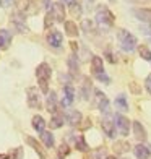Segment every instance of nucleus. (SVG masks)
<instances>
[{
    "mask_svg": "<svg viewBox=\"0 0 151 159\" xmlns=\"http://www.w3.org/2000/svg\"><path fill=\"white\" fill-rule=\"evenodd\" d=\"M54 21H55V18L52 15V11H47L46 13V20H44V28H46V30H49V28L54 25Z\"/></svg>",
    "mask_w": 151,
    "mask_h": 159,
    "instance_id": "obj_31",
    "label": "nucleus"
},
{
    "mask_svg": "<svg viewBox=\"0 0 151 159\" xmlns=\"http://www.w3.org/2000/svg\"><path fill=\"white\" fill-rule=\"evenodd\" d=\"M81 28H83V31H86V33H93V31H94V25H93L89 20H83Z\"/></svg>",
    "mask_w": 151,
    "mask_h": 159,
    "instance_id": "obj_33",
    "label": "nucleus"
},
{
    "mask_svg": "<svg viewBox=\"0 0 151 159\" xmlns=\"http://www.w3.org/2000/svg\"><path fill=\"white\" fill-rule=\"evenodd\" d=\"M112 148L117 154H124V153H127V151H130V144H128L127 141H116Z\"/></svg>",
    "mask_w": 151,
    "mask_h": 159,
    "instance_id": "obj_23",
    "label": "nucleus"
},
{
    "mask_svg": "<svg viewBox=\"0 0 151 159\" xmlns=\"http://www.w3.org/2000/svg\"><path fill=\"white\" fill-rule=\"evenodd\" d=\"M33 127L38 133H44V128H46V120L41 117V115H34L33 117Z\"/></svg>",
    "mask_w": 151,
    "mask_h": 159,
    "instance_id": "obj_20",
    "label": "nucleus"
},
{
    "mask_svg": "<svg viewBox=\"0 0 151 159\" xmlns=\"http://www.w3.org/2000/svg\"><path fill=\"white\" fill-rule=\"evenodd\" d=\"M124 159H127V157H124Z\"/></svg>",
    "mask_w": 151,
    "mask_h": 159,
    "instance_id": "obj_49",
    "label": "nucleus"
},
{
    "mask_svg": "<svg viewBox=\"0 0 151 159\" xmlns=\"http://www.w3.org/2000/svg\"><path fill=\"white\" fill-rule=\"evenodd\" d=\"M11 42V33L7 30H0V49H7Z\"/></svg>",
    "mask_w": 151,
    "mask_h": 159,
    "instance_id": "obj_19",
    "label": "nucleus"
},
{
    "mask_svg": "<svg viewBox=\"0 0 151 159\" xmlns=\"http://www.w3.org/2000/svg\"><path fill=\"white\" fill-rule=\"evenodd\" d=\"M52 15H54L55 21H63L65 23V7L60 2L52 3Z\"/></svg>",
    "mask_w": 151,
    "mask_h": 159,
    "instance_id": "obj_12",
    "label": "nucleus"
},
{
    "mask_svg": "<svg viewBox=\"0 0 151 159\" xmlns=\"http://www.w3.org/2000/svg\"><path fill=\"white\" fill-rule=\"evenodd\" d=\"M62 2L65 3V5H68V7H75V5H78L76 0H62Z\"/></svg>",
    "mask_w": 151,
    "mask_h": 159,
    "instance_id": "obj_42",
    "label": "nucleus"
},
{
    "mask_svg": "<svg viewBox=\"0 0 151 159\" xmlns=\"http://www.w3.org/2000/svg\"><path fill=\"white\" fill-rule=\"evenodd\" d=\"M93 156H94V159H106V157H107L104 149H99L98 153H96V154H93Z\"/></svg>",
    "mask_w": 151,
    "mask_h": 159,
    "instance_id": "obj_38",
    "label": "nucleus"
},
{
    "mask_svg": "<svg viewBox=\"0 0 151 159\" xmlns=\"http://www.w3.org/2000/svg\"><path fill=\"white\" fill-rule=\"evenodd\" d=\"M114 21H116V18H114L112 11L106 5H99L96 10V23L99 25V28L107 30V28H111L114 25Z\"/></svg>",
    "mask_w": 151,
    "mask_h": 159,
    "instance_id": "obj_1",
    "label": "nucleus"
},
{
    "mask_svg": "<svg viewBox=\"0 0 151 159\" xmlns=\"http://www.w3.org/2000/svg\"><path fill=\"white\" fill-rule=\"evenodd\" d=\"M133 153L138 159H148L151 156V146L149 144H136L133 148Z\"/></svg>",
    "mask_w": 151,
    "mask_h": 159,
    "instance_id": "obj_11",
    "label": "nucleus"
},
{
    "mask_svg": "<svg viewBox=\"0 0 151 159\" xmlns=\"http://www.w3.org/2000/svg\"><path fill=\"white\" fill-rule=\"evenodd\" d=\"M91 70L94 75H99V73H104V63H103V59L98 55H94L91 59Z\"/></svg>",
    "mask_w": 151,
    "mask_h": 159,
    "instance_id": "obj_18",
    "label": "nucleus"
},
{
    "mask_svg": "<svg viewBox=\"0 0 151 159\" xmlns=\"http://www.w3.org/2000/svg\"><path fill=\"white\" fill-rule=\"evenodd\" d=\"M94 76L99 80V81H103V83H106V84H109V83H111V78L107 76L106 73H99V75H94Z\"/></svg>",
    "mask_w": 151,
    "mask_h": 159,
    "instance_id": "obj_36",
    "label": "nucleus"
},
{
    "mask_svg": "<svg viewBox=\"0 0 151 159\" xmlns=\"http://www.w3.org/2000/svg\"><path fill=\"white\" fill-rule=\"evenodd\" d=\"M41 138H42V141H44V144H46L47 148H52L54 146V135L50 133V132L41 133Z\"/></svg>",
    "mask_w": 151,
    "mask_h": 159,
    "instance_id": "obj_29",
    "label": "nucleus"
},
{
    "mask_svg": "<svg viewBox=\"0 0 151 159\" xmlns=\"http://www.w3.org/2000/svg\"><path fill=\"white\" fill-rule=\"evenodd\" d=\"M26 98H28V106L31 109H41V91L38 88H28L26 89Z\"/></svg>",
    "mask_w": 151,
    "mask_h": 159,
    "instance_id": "obj_5",
    "label": "nucleus"
},
{
    "mask_svg": "<svg viewBox=\"0 0 151 159\" xmlns=\"http://www.w3.org/2000/svg\"><path fill=\"white\" fill-rule=\"evenodd\" d=\"M55 159H62V157H55Z\"/></svg>",
    "mask_w": 151,
    "mask_h": 159,
    "instance_id": "obj_48",
    "label": "nucleus"
},
{
    "mask_svg": "<svg viewBox=\"0 0 151 159\" xmlns=\"http://www.w3.org/2000/svg\"><path fill=\"white\" fill-rule=\"evenodd\" d=\"M75 146H76L78 151H85V153L89 149V146H88V143L85 141V136L83 135H78L76 138H75Z\"/></svg>",
    "mask_w": 151,
    "mask_h": 159,
    "instance_id": "obj_27",
    "label": "nucleus"
},
{
    "mask_svg": "<svg viewBox=\"0 0 151 159\" xmlns=\"http://www.w3.org/2000/svg\"><path fill=\"white\" fill-rule=\"evenodd\" d=\"M0 159H10L8 154H0Z\"/></svg>",
    "mask_w": 151,
    "mask_h": 159,
    "instance_id": "obj_44",
    "label": "nucleus"
},
{
    "mask_svg": "<svg viewBox=\"0 0 151 159\" xmlns=\"http://www.w3.org/2000/svg\"><path fill=\"white\" fill-rule=\"evenodd\" d=\"M133 15L138 18L140 21H143V23L151 25V10L149 8H135Z\"/></svg>",
    "mask_w": 151,
    "mask_h": 159,
    "instance_id": "obj_14",
    "label": "nucleus"
},
{
    "mask_svg": "<svg viewBox=\"0 0 151 159\" xmlns=\"http://www.w3.org/2000/svg\"><path fill=\"white\" fill-rule=\"evenodd\" d=\"M117 38H119V42H120V47L124 49L125 52H132L136 47V38L132 33H128L127 30H119Z\"/></svg>",
    "mask_w": 151,
    "mask_h": 159,
    "instance_id": "obj_3",
    "label": "nucleus"
},
{
    "mask_svg": "<svg viewBox=\"0 0 151 159\" xmlns=\"http://www.w3.org/2000/svg\"><path fill=\"white\" fill-rule=\"evenodd\" d=\"M116 127L120 132V135H128V132H130V120H128L125 115L117 114L116 115Z\"/></svg>",
    "mask_w": 151,
    "mask_h": 159,
    "instance_id": "obj_8",
    "label": "nucleus"
},
{
    "mask_svg": "<svg viewBox=\"0 0 151 159\" xmlns=\"http://www.w3.org/2000/svg\"><path fill=\"white\" fill-rule=\"evenodd\" d=\"M106 159H116V157H114V156H107Z\"/></svg>",
    "mask_w": 151,
    "mask_h": 159,
    "instance_id": "obj_46",
    "label": "nucleus"
},
{
    "mask_svg": "<svg viewBox=\"0 0 151 159\" xmlns=\"http://www.w3.org/2000/svg\"><path fill=\"white\" fill-rule=\"evenodd\" d=\"M130 91L135 93V94H140V86L136 83H130Z\"/></svg>",
    "mask_w": 151,
    "mask_h": 159,
    "instance_id": "obj_39",
    "label": "nucleus"
},
{
    "mask_svg": "<svg viewBox=\"0 0 151 159\" xmlns=\"http://www.w3.org/2000/svg\"><path fill=\"white\" fill-rule=\"evenodd\" d=\"M75 101V89H73V86H63V99H62V107L63 109H67V107Z\"/></svg>",
    "mask_w": 151,
    "mask_h": 159,
    "instance_id": "obj_10",
    "label": "nucleus"
},
{
    "mask_svg": "<svg viewBox=\"0 0 151 159\" xmlns=\"http://www.w3.org/2000/svg\"><path fill=\"white\" fill-rule=\"evenodd\" d=\"M101 125H103V130L104 133L109 136V138H114L116 136V122L112 120V117L109 114H106L103 117V122H101Z\"/></svg>",
    "mask_w": 151,
    "mask_h": 159,
    "instance_id": "obj_6",
    "label": "nucleus"
},
{
    "mask_svg": "<svg viewBox=\"0 0 151 159\" xmlns=\"http://www.w3.org/2000/svg\"><path fill=\"white\" fill-rule=\"evenodd\" d=\"M18 3V10L21 13H25V15H33V13H36V8H33V2L31 0H16Z\"/></svg>",
    "mask_w": 151,
    "mask_h": 159,
    "instance_id": "obj_13",
    "label": "nucleus"
},
{
    "mask_svg": "<svg viewBox=\"0 0 151 159\" xmlns=\"http://www.w3.org/2000/svg\"><path fill=\"white\" fill-rule=\"evenodd\" d=\"M63 28H65V34L70 36V38L78 36V26H76V23H73V21H65V23H63Z\"/></svg>",
    "mask_w": 151,
    "mask_h": 159,
    "instance_id": "obj_21",
    "label": "nucleus"
},
{
    "mask_svg": "<svg viewBox=\"0 0 151 159\" xmlns=\"http://www.w3.org/2000/svg\"><path fill=\"white\" fill-rule=\"evenodd\" d=\"M109 2H116V0H109Z\"/></svg>",
    "mask_w": 151,
    "mask_h": 159,
    "instance_id": "obj_47",
    "label": "nucleus"
},
{
    "mask_svg": "<svg viewBox=\"0 0 151 159\" xmlns=\"http://www.w3.org/2000/svg\"><path fill=\"white\" fill-rule=\"evenodd\" d=\"M70 10H71V15L73 16H80L81 15V5L80 3L75 5V7H70Z\"/></svg>",
    "mask_w": 151,
    "mask_h": 159,
    "instance_id": "obj_35",
    "label": "nucleus"
},
{
    "mask_svg": "<svg viewBox=\"0 0 151 159\" xmlns=\"http://www.w3.org/2000/svg\"><path fill=\"white\" fill-rule=\"evenodd\" d=\"M15 0H0V7H3V8H7V7H10Z\"/></svg>",
    "mask_w": 151,
    "mask_h": 159,
    "instance_id": "obj_41",
    "label": "nucleus"
},
{
    "mask_svg": "<svg viewBox=\"0 0 151 159\" xmlns=\"http://www.w3.org/2000/svg\"><path fill=\"white\" fill-rule=\"evenodd\" d=\"M133 135H135V138L138 140V141H145L146 140V130L143 128V125L140 124V122H133Z\"/></svg>",
    "mask_w": 151,
    "mask_h": 159,
    "instance_id": "obj_16",
    "label": "nucleus"
},
{
    "mask_svg": "<svg viewBox=\"0 0 151 159\" xmlns=\"http://www.w3.org/2000/svg\"><path fill=\"white\" fill-rule=\"evenodd\" d=\"M63 125V115L62 114H52V119H50V128H60Z\"/></svg>",
    "mask_w": 151,
    "mask_h": 159,
    "instance_id": "obj_26",
    "label": "nucleus"
},
{
    "mask_svg": "<svg viewBox=\"0 0 151 159\" xmlns=\"http://www.w3.org/2000/svg\"><path fill=\"white\" fill-rule=\"evenodd\" d=\"M46 107L50 114H55L57 112V94L52 93H47V99H46Z\"/></svg>",
    "mask_w": 151,
    "mask_h": 159,
    "instance_id": "obj_17",
    "label": "nucleus"
},
{
    "mask_svg": "<svg viewBox=\"0 0 151 159\" xmlns=\"http://www.w3.org/2000/svg\"><path fill=\"white\" fill-rule=\"evenodd\" d=\"M138 54L141 59H145V60H149L151 62V50L146 47V46H140L138 47Z\"/></svg>",
    "mask_w": 151,
    "mask_h": 159,
    "instance_id": "obj_30",
    "label": "nucleus"
},
{
    "mask_svg": "<svg viewBox=\"0 0 151 159\" xmlns=\"http://www.w3.org/2000/svg\"><path fill=\"white\" fill-rule=\"evenodd\" d=\"M67 65H68V68H70V71L71 73H76L78 71V68H80V63H78V57L75 55V54H71L68 59H67Z\"/></svg>",
    "mask_w": 151,
    "mask_h": 159,
    "instance_id": "obj_22",
    "label": "nucleus"
},
{
    "mask_svg": "<svg viewBox=\"0 0 151 159\" xmlns=\"http://www.w3.org/2000/svg\"><path fill=\"white\" fill-rule=\"evenodd\" d=\"M70 154V148H68V144L67 143H62L60 144V148H59V157H65Z\"/></svg>",
    "mask_w": 151,
    "mask_h": 159,
    "instance_id": "obj_32",
    "label": "nucleus"
},
{
    "mask_svg": "<svg viewBox=\"0 0 151 159\" xmlns=\"http://www.w3.org/2000/svg\"><path fill=\"white\" fill-rule=\"evenodd\" d=\"M10 21H11V25L15 26L20 33H28V31H30V30H28V26H26V15H25V13H21L20 10L11 13Z\"/></svg>",
    "mask_w": 151,
    "mask_h": 159,
    "instance_id": "obj_4",
    "label": "nucleus"
},
{
    "mask_svg": "<svg viewBox=\"0 0 151 159\" xmlns=\"http://www.w3.org/2000/svg\"><path fill=\"white\" fill-rule=\"evenodd\" d=\"M23 157V148H15L11 151V157L10 159H21Z\"/></svg>",
    "mask_w": 151,
    "mask_h": 159,
    "instance_id": "obj_34",
    "label": "nucleus"
},
{
    "mask_svg": "<svg viewBox=\"0 0 151 159\" xmlns=\"http://www.w3.org/2000/svg\"><path fill=\"white\" fill-rule=\"evenodd\" d=\"M47 42H49V46H52L55 49H59L62 46V42H63V36L60 31H57V30H52V31H49L47 34Z\"/></svg>",
    "mask_w": 151,
    "mask_h": 159,
    "instance_id": "obj_9",
    "label": "nucleus"
},
{
    "mask_svg": "<svg viewBox=\"0 0 151 159\" xmlns=\"http://www.w3.org/2000/svg\"><path fill=\"white\" fill-rule=\"evenodd\" d=\"M145 86H146V91L151 94V73L146 76V81H145Z\"/></svg>",
    "mask_w": 151,
    "mask_h": 159,
    "instance_id": "obj_40",
    "label": "nucleus"
},
{
    "mask_svg": "<svg viewBox=\"0 0 151 159\" xmlns=\"http://www.w3.org/2000/svg\"><path fill=\"white\" fill-rule=\"evenodd\" d=\"M80 93H81L83 99H88V98H89V93H91V83H89V80H88V78H83V86H81Z\"/></svg>",
    "mask_w": 151,
    "mask_h": 159,
    "instance_id": "obj_28",
    "label": "nucleus"
},
{
    "mask_svg": "<svg viewBox=\"0 0 151 159\" xmlns=\"http://www.w3.org/2000/svg\"><path fill=\"white\" fill-rule=\"evenodd\" d=\"M26 143L30 144L31 148H34V151H36V153H38V154L41 156V159H47V157H46V154L42 153V149H41V146H39V143L36 141L34 138H31V136H26Z\"/></svg>",
    "mask_w": 151,
    "mask_h": 159,
    "instance_id": "obj_24",
    "label": "nucleus"
},
{
    "mask_svg": "<svg viewBox=\"0 0 151 159\" xmlns=\"http://www.w3.org/2000/svg\"><path fill=\"white\" fill-rule=\"evenodd\" d=\"M52 75V70L47 63H41L36 68V76L39 80V88L42 93H49V78Z\"/></svg>",
    "mask_w": 151,
    "mask_h": 159,
    "instance_id": "obj_2",
    "label": "nucleus"
},
{
    "mask_svg": "<svg viewBox=\"0 0 151 159\" xmlns=\"http://www.w3.org/2000/svg\"><path fill=\"white\" fill-rule=\"evenodd\" d=\"M83 159H94V156H91V154H86Z\"/></svg>",
    "mask_w": 151,
    "mask_h": 159,
    "instance_id": "obj_45",
    "label": "nucleus"
},
{
    "mask_svg": "<svg viewBox=\"0 0 151 159\" xmlns=\"http://www.w3.org/2000/svg\"><path fill=\"white\" fill-rule=\"evenodd\" d=\"M116 107H117L119 111H122V112L128 111V104H127V98H125V94H119V96L116 98Z\"/></svg>",
    "mask_w": 151,
    "mask_h": 159,
    "instance_id": "obj_25",
    "label": "nucleus"
},
{
    "mask_svg": "<svg viewBox=\"0 0 151 159\" xmlns=\"http://www.w3.org/2000/svg\"><path fill=\"white\" fill-rule=\"evenodd\" d=\"M94 99H96V107L99 111H103L104 114H109V101L104 96L103 91L94 89Z\"/></svg>",
    "mask_w": 151,
    "mask_h": 159,
    "instance_id": "obj_7",
    "label": "nucleus"
},
{
    "mask_svg": "<svg viewBox=\"0 0 151 159\" xmlns=\"http://www.w3.org/2000/svg\"><path fill=\"white\" fill-rule=\"evenodd\" d=\"M65 120H67L68 125L76 127V125H80V122H81V114L78 111H68L67 115H65Z\"/></svg>",
    "mask_w": 151,
    "mask_h": 159,
    "instance_id": "obj_15",
    "label": "nucleus"
},
{
    "mask_svg": "<svg viewBox=\"0 0 151 159\" xmlns=\"http://www.w3.org/2000/svg\"><path fill=\"white\" fill-rule=\"evenodd\" d=\"M128 2H133V3H145L146 0H128Z\"/></svg>",
    "mask_w": 151,
    "mask_h": 159,
    "instance_id": "obj_43",
    "label": "nucleus"
},
{
    "mask_svg": "<svg viewBox=\"0 0 151 159\" xmlns=\"http://www.w3.org/2000/svg\"><path fill=\"white\" fill-rule=\"evenodd\" d=\"M39 5H41V8L49 10L50 7H52V2H50V0H39Z\"/></svg>",
    "mask_w": 151,
    "mask_h": 159,
    "instance_id": "obj_37",
    "label": "nucleus"
}]
</instances>
